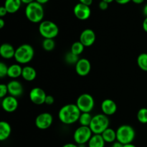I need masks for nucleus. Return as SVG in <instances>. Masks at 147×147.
I'll return each mask as SVG.
<instances>
[{"instance_id":"f257e3e1","label":"nucleus","mask_w":147,"mask_h":147,"mask_svg":"<svg viewBox=\"0 0 147 147\" xmlns=\"http://www.w3.org/2000/svg\"><path fill=\"white\" fill-rule=\"evenodd\" d=\"M81 112L76 104L69 103L61 107L58 112L59 120L65 125H71L78 121Z\"/></svg>"},{"instance_id":"f03ea898","label":"nucleus","mask_w":147,"mask_h":147,"mask_svg":"<svg viewBox=\"0 0 147 147\" xmlns=\"http://www.w3.org/2000/svg\"><path fill=\"white\" fill-rule=\"evenodd\" d=\"M44 8L36 1L27 4L25 8V16L32 23H40L44 18Z\"/></svg>"},{"instance_id":"7ed1b4c3","label":"nucleus","mask_w":147,"mask_h":147,"mask_svg":"<svg viewBox=\"0 0 147 147\" xmlns=\"http://www.w3.org/2000/svg\"><path fill=\"white\" fill-rule=\"evenodd\" d=\"M34 56V50L29 44H22L15 50L14 60L18 64L25 65L32 61Z\"/></svg>"},{"instance_id":"20e7f679","label":"nucleus","mask_w":147,"mask_h":147,"mask_svg":"<svg viewBox=\"0 0 147 147\" xmlns=\"http://www.w3.org/2000/svg\"><path fill=\"white\" fill-rule=\"evenodd\" d=\"M109 125L110 120L109 116L103 113H98L93 116L89 127L91 129L93 134H102L106 129L109 128Z\"/></svg>"},{"instance_id":"39448f33","label":"nucleus","mask_w":147,"mask_h":147,"mask_svg":"<svg viewBox=\"0 0 147 147\" xmlns=\"http://www.w3.org/2000/svg\"><path fill=\"white\" fill-rule=\"evenodd\" d=\"M116 137L117 142L123 145L131 144L136 137V131L130 125H121L116 130Z\"/></svg>"},{"instance_id":"423d86ee","label":"nucleus","mask_w":147,"mask_h":147,"mask_svg":"<svg viewBox=\"0 0 147 147\" xmlns=\"http://www.w3.org/2000/svg\"><path fill=\"white\" fill-rule=\"evenodd\" d=\"M39 32L45 39H54L58 35L59 27L53 22L45 20L40 23Z\"/></svg>"},{"instance_id":"0eeeda50","label":"nucleus","mask_w":147,"mask_h":147,"mask_svg":"<svg viewBox=\"0 0 147 147\" xmlns=\"http://www.w3.org/2000/svg\"><path fill=\"white\" fill-rule=\"evenodd\" d=\"M76 106L81 113H90L95 106V100L89 93H83L78 97Z\"/></svg>"},{"instance_id":"6e6552de","label":"nucleus","mask_w":147,"mask_h":147,"mask_svg":"<svg viewBox=\"0 0 147 147\" xmlns=\"http://www.w3.org/2000/svg\"><path fill=\"white\" fill-rule=\"evenodd\" d=\"M93 135V132L89 126H80L76 129L73 134V139L76 144H86L88 143Z\"/></svg>"},{"instance_id":"1a4fd4ad","label":"nucleus","mask_w":147,"mask_h":147,"mask_svg":"<svg viewBox=\"0 0 147 147\" xmlns=\"http://www.w3.org/2000/svg\"><path fill=\"white\" fill-rule=\"evenodd\" d=\"M53 123V116L51 113L44 112L36 117L35 126L40 130L49 129Z\"/></svg>"},{"instance_id":"9d476101","label":"nucleus","mask_w":147,"mask_h":147,"mask_svg":"<svg viewBox=\"0 0 147 147\" xmlns=\"http://www.w3.org/2000/svg\"><path fill=\"white\" fill-rule=\"evenodd\" d=\"M30 99L35 105H42L45 102V98L47 97L45 91L41 88L35 87L33 88L30 92Z\"/></svg>"},{"instance_id":"9b49d317","label":"nucleus","mask_w":147,"mask_h":147,"mask_svg":"<svg viewBox=\"0 0 147 147\" xmlns=\"http://www.w3.org/2000/svg\"><path fill=\"white\" fill-rule=\"evenodd\" d=\"M73 13L76 18L80 20H86L90 17L91 9L90 7L81 3H78L73 9Z\"/></svg>"},{"instance_id":"f8f14e48","label":"nucleus","mask_w":147,"mask_h":147,"mask_svg":"<svg viewBox=\"0 0 147 147\" xmlns=\"http://www.w3.org/2000/svg\"><path fill=\"white\" fill-rule=\"evenodd\" d=\"M19 102L17 98L11 96H7L1 100V107L4 111L12 113L18 109Z\"/></svg>"},{"instance_id":"ddd939ff","label":"nucleus","mask_w":147,"mask_h":147,"mask_svg":"<svg viewBox=\"0 0 147 147\" xmlns=\"http://www.w3.org/2000/svg\"><path fill=\"white\" fill-rule=\"evenodd\" d=\"M76 73L81 77H85L90 73L91 70L90 62L86 58H80L75 65Z\"/></svg>"},{"instance_id":"4468645a","label":"nucleus","mask_w":147,"mask_h":147,"mask_svg":"<svg viewBox=\"0 0 147 147\" xmlns=\"http://www.w3.org/2000/svg\"><path fill=\"white\" fill-rule=\"evenodd\" d=\"M96 36L94 31L91 29H86L83 30L80 35L79 41L86 47H90L94 44Z\"/></svg>"},{"instance_id":"2eb2a0df","label":"nucleus","mask_w":147,"mask_h":147,"mask_svg":"<svg viewBox=\"0 0 147 147\" xmlns=\"http://www.w3.org/2000/svg\"><path fill=\"white\" fill-rule=\"evenodd\" d=\"M7 85L9 96L17 98L18 97H20L24 93V88H23L22 84L18 80H11Z\"/></svg>"},{"instance_id":"dca6fc26","label":"nucleus","mask_w":147,"mask_h":147,"mask_svg":"<svg viewBox=\"0 0 147 147\" xmlns=\"http://www.w3.org/2000/svg\"><path fill=\"white\" fill-rule=\"evenodd\" d=\"M100 109L103 114L107 116H113L117 111V105L114 100L107 98L102 101Z\"/></svg>"},{"instance_id":"f3484780","label":"nucleus","mask_w":147,"mask_h":147,"mask_svg":"<svg viewBox=\"0 0 147 147\" xmlns=\"http://www.w3.org/2000/svg\"><path fill=\"white\" fill-rule=\"evenodd\" d=\"M15 50L16 49L9 43H3L0 47V55L2 58L9 60L14 57Z\"/></svg>"},{"instance_id":"a211bd4d","label":"nucleus","mask_w":147,"mask_h":147,"mask_svg":"<svg viewBox=\"0 0 147 147\" xmlns=\"http://www.w3.org/2000/svg\"><path fill=\"white\" fill-rule=\"evenodd\" d=\"M11 134V127L8 122L1 121L0 122V141L4 142L9 139Z\"/></svg>"},{"instance_id":"6ab92c4d","label":"nucleus","mask_w":147,"mask_h":147,"mask_svg":"<svg viewBox=\"0 0 147 147\" xmlns=\"http://www.w3.org/2000/svg\"><path fill=\"white\" fill-rule=\"evenodd\" d=\"M22 77L24 80L28 82L33 81L37 77V71L33 67L27 65L23 67Z\"/></svg>"},{"instance_id":"aec40b11","label":"nucleus","mask_w":147,"mask_h":147,"mask_svg":"<svg viewBox=\"0 0 147 147\" xmlns=\"http://www.w3.org/2000/svg\"><path fill=\"white\" fill-rule=\"evenodd\" d=\"M21 0H5L4 1V7L9 14L16 13L20 9L22 4Z\"/></svg>"},{"instance_id":"412c9836","label":"nucleus","mask_w":147,"mask_h":147,"mask_svg":"<svg viewBox=\"0 0 147 147\" xmlns=\"http://www.w3.org/2000/svg\"><path fill=\"white\" fill-rule=\"evenodd\" d=\"M22 68L23 67H22L21 65L18 63L12 64L11 65L9 66L7 76L12 79H16L20 77L22 73Z\"/></svg>"},{"instance_id":"4be33fe9","label":"nucleus","mask_w":147,"mask_h":147,"mask_svg":"<svg viewBox=\"0 0 147 147\" xmlns=\"http://www.w3.org/2000/svg\"><path fill=\"white\" fill-rule=\"evenodd\" d=\"M102 137L104 139L105 142L108 144H113L117 141L116 137V131L111 128H108L101 134Z\"/></svg>"},{"instance_id":"5701e85b","label":"nucleus","mask_w":147,"mask_h":147,"mask_svg":"<svg viewBox=\"0 0 147 147\" xmlns=\"http://www.w3.org/2000/svg\"><path fill=\"white\" fill-rule=\"evenodd\" d=\"M106 144L101 134H93L87 144L88 147H105Z\"/></svg>"},{"instance_id":"b1692460","label":"nucleus","mask_w":147,"mask_h":147,"mask_svg":"<svg viewBox=\"0 0 147 147\" xmlns=\"http://www.w3.org/2000/svg\"><path fill=\"white\" fill-rule=\"evenodd\" d=\"M92 119H93V116L90 114V113H81L78 122L80 126H90Z\"/></svg>"},{"instance_id":"393cba45","label":"nucleus","mask_w":147,"mask_h":147,"mask_svg":"<svg viewBox=\"0 0 147 147\" xmlns=\"http://www.w3.org/2000/svg\"><path fill=\"white\" fill-rule=\"evenodd\" d=\"M85 47H85L80 41L75 42L73 43V45H71V47H70V52L73 53V54L79 56L83 53Z\"/></svg>"},{"instance_id":"a878e982","label":"nucleus","mask_w":147,"mask_h":147,"mask_svg":"<svg viewBox=\"0 0 147 147\" xmlns=\"http://www.w3.org/2000/svg\"><path fill=\"white\" fill-rule=\"evenodd\" d=\"M137 65L141 70L147 72V53H142L138 56Z\"/></svg>"},{"instance_id":"bb28decb","label":"nucleus","mask_w":147,"mask_h":147,"mask_svg":"<svg viewBox=\"0 0 147 147\" xmlns=\"http://www.w3.org/2000/svg\"><path fill=\"white\" fill-rule=\"evenodd\" d=\"M79 60H80L79 56L73 54V53H71L70 51L66 53V55H65V61L67 64L70 65H76V63L78 62Z\"/></svg>"},{"instance_id":"cd10ccee","label":"nucleus","mask_w":147,"mask_h":147,"mask_svg":"<svg viewBox=\"0 0 147 147\" xmlns=\"http://www.w3.org/2000/svg\"><path fill=\"white\" fill-rule=\"evenodd\" d=\"M42 46L45 51L50 52L54 50L55 47V42L53 39H45L42 41Z\"/></svg>"},{"instance_id":"c85d7f7f","label":"nucleus","mask_w":147,"mask_h":147,"mask_svg":"<svg viewBox=\"0 0 147 147\" xmlns=\"http://www.w3.org/2000/svg\"><path fill=\"white\" fill-rule=\"evenodd\" d=\"M137 119L141 123L146 124L147 123V109L142 108L137 112Z\"/></svg>"},{"instance_id":"c756f323","label":"nucleus","mask_w":147,"mask_h":147,"mask_svg":"<svg viewBox=\"0 0 147 147\" xmlns=\"http://www.w3.org/2000/svg\"><path fill=\"white\" fill-rule=\"evenodd\" d=\"M8 68L9 67L6 63L4 62H1L0 63V78H3L7 76V73H8Z\"/></svg>"},{"instance_id":"7c9ffc66","label":"nucleus","mask_w":147,"mask_h":147,"mask_svg":"<svg viewBox=\"0 0 147 147\" xmlns=\"http://www.w3.org/2000/svg\"><path fill=\"white\" fill-rule=\"evenodd\" d=\"M7 93H9L7 85L4 84V83L0 84V98H4L6 96H7Z\"/></svg>"},{"instance_id":"2f4dec72","label":"nucleus","mask_w":147,"mask_h":147,"mask_svg":"<svg viewBox=\"0 0 147 147\" xmlns=\"http://www.w3.org/2000/svg\"><path fill=\"white\" fill-rule=\"evenodd\" d=\"M54 102H55L54 97H53V96H51V95H47V97H46L45 98V103L50 106V105H53V103H54Z\"/></svg>"},{"instance_id":"473e14b6","label":"nucleus","mask_w":147,"mask_h":147,"mask_svg":"<svg viewBox=\"0 0 147 147\" xmlns=\"http://www.w3.org/2000/svg\"><path fill=\"white\" fill-rule=\"evenodd\" d=\"M98 7H99V8H100V9L104 11V10L107 9L108 7H109V3L106 2V1H102L101 0V1H100V3H99Z\"/></svg>"},{"instance_id":"72a5a7b5","label":"nucleus","mask_w":147,"mask_h":147,"mask_svg":"<svg viewBox=\"0 0 147 147\" xmlns=\"http://www.w3.org/2000/svg\"><path fill=\"white\" fill-rule=\"evenodd\" d=\"M7 14H8V11H7V10L6 9L4 6H2V7H0V17L2 18L3 17L7 15Z\"/></svg>"},{"instance_id":"f704fd0d","label":"nucleus","mask_w":147,"mask_h":147,"mask_svg":"<svg viewBox=\"0 0 147 147\" xmlns=\"http://www.w3.org/2000/svg\"><path fill=\"white\" fill-rule=\"evenodd\" d=\"M93 0H79L80 3L85 4V5L89 6V7L93 4Z\"/></svg>"},{"instance_id":"c9c22d12","label":"nucleus","mask_w":147,"mask_h":147,"mask_svg":"<svg viewBox=\"0 0 147 147\" xmlns=\"http://www.w3.org/2000/svg\"><path fill=\"white\" fill-rule=\"evenodd\" d=\"M115 1L119 4H126L130 2L131 1H132V0H115Z\"/></svg>"},{"instance_id":"e433bc0d","label":"nucleus","mask_w":147,"mask_h":147,"mask_svg":"<svg viewBox=\"0 0 147 147\" xmlns=\"http://www.w3.org/2000/svg\"><path fill=\"white\" fill-rule=\"evenodd\" d=\"M142 27H143L144 30L146 32H147V17H145V19L143 21V24H142Z\"/></svg>"},{"instance_id":"4c0bfd02","label":"nucleus","mask_w":147,"mask_h":147,"mask_svg":"<svg viewBox=\"0 0 147 147\" xmlns=\"http://www.w3.org/2000/svg\"><path fill=\"white\" fill-rule=\"evenodd\" d=\"M111 147H123V145L122 144H121L120 142L116 141V142H115L114 143L112 144Z\"/></svg>"},{"instance_id":"58836bf2","label":"nucleus","mask_w":147,"mask_h":147,"mask_svg":"<svg viewBox=\"0 0 147 147\" xmlns=\"http://www.w3.org/2000/svg\"><path fill=\"white\" fill-rule=\"evenodd\" d=\"M62 147H79L78 145L74 143H67L63 145Z\"/></svg>"},{"instance_id":"ea45409f","label":"nucleus","mask_w":147,"mask_h":147,"mask_svg":"<svg viewBox=\"0 0 147 147\" xmlns=\"http://www.w3.org/2000/svg\"><path fill=\"white\" fill-rule=\"evenodd\" d=\"M35 1H37V2L40 3V4H42H42H46V3L48 2L50 0H35Z\"/></svg>"},{"instance_id":"a19ab883","label":"nucleus","mask_w":147,"mask_h":147,"mask_svg":"<svg viewBox=\"0 0 147 147\" xmlns=\"http://www.w3.org/2000/svg\"><path fill=\"white\" fill-rule=\"evenodd\" d=\"M5 25V22L2 18L0 19V29H3V27Z\"/></svg>"},{"instance_id":"79ce46f5","label":"nucleus","mask_w":147,"mask_h":147,"mask_svg":"<svg viewBox=\"0 0 147 147\" xmlns=\"http://www.w3.org/2000/svg\"><path fill=\"white\" fill-rule=\"evenodd\" d=\"M21 1H22V2L24 3V4H27H27H30V3L34 1L35 0H21Z\"/></svg>"},{"instance_id":"37998d69","label":"nucleus","mask_w":147,"mask_h":147,"mask_svg":"<svg viewBox=\"0 0 147 147\" xmlns=\"http://www.w3.org/2000/svg\"><path fill=\"white\" fill-rule=\"evenodd\" d=\"M132 1H133L134 4H142L144 1V0H132Z\"/></svg>"},{"instance_id":"c03bdc74","label":"nucleus","mask_w":147,"mask_h":147,"mask_svg":"<svg viewBox=\"0 0 147 147\" xmlns=\"http://www.w3.org/2000/svg\"><path fill=\"white\" fill-rule=\"evenodd\" d=\"M143 13H144V14L145 17H147V4H145L144 7Z\"/></svg>"},{"instance_id":"a18cd8bd","label":"nucleus","mask_w":147,"mask_h":147,"mask_svg":"<svg viewBox=\"0 0 147 147\" xmlns=\"http://www.w3.org/2000/svg\"><path fill=\"white\" fill-rule=\"evenodd\" d=\"M123 147H136V146H135L134 144H128L123 145Z\"/></svg>"},{"instance_id":"49530a36","label":"nucleus","mask_w":147,"mask_h":147,"mask_svg":"<svg viewBox=\"0 0 147 147\" xmlns=\"http://www.w3.org/2000/svg\"><path fill=\"white\" fill-rule=\"evenodd\" d=\"M102 1H106V2H108V3H109V4H110V3H111L112 1H115V0H102Z\"/></svg>"},{"instance_id":"de8ad7c7","label":"nucleus","mask_w":147,"mask_h":147,"mask_svg":"<svg viewBox=\"0 0 147 147\" xmlns=\"http://www.w3.org/2000/svg\"><path fill=\"white\" fill-rule=\"evenodd\" d=\"M79 147H88V146H86V144H81V145H78Z\"/></svg>"}]
</instances>
